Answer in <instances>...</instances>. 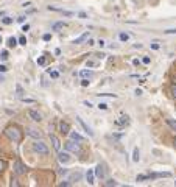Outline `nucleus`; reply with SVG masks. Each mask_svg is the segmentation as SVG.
Wrapping results in <instances>:
<instances>
[{
  "instance_id": "nucleus-30",
  "label": "nucleus",
  "mask_w": 176,
  "mask_h": 187,
  "mask_svg": "<svg viewBox=\"0 0 176 187\" xmlns=\"http://www.w3.org/2000/svg\"><path fill=\"white\" fill-rule=\"evenodd\" d=\"M89 83H90L89 79H87V78H84L83 81H81V86H83V87H87V86H89Z\"/></svg>"
},
{
  "instance_id": "nucleus-21",
  "label": "nucleus",
  "mask_w": 176,
  "mask_h": 187,
  "mask_svg": "<svg viewBox=\"0 0 176 187\" xmlns=\"http://www.w3.org/2000/svg\"><path fill=\"white\" fill-rule=\"evenodd\" d=\"M79 178H81V173H75V175H72V176H70V179H69V181H70V182H75V181H78Z\"/></svg>"
},
{
  "instance_id": "nucleus-37",
  "label": "nucleus",
  "mask_w": 176,
  "mask_h": 187,
  "mask_svg": "<svg viewBox=\"0 0 176 187\" xmlns=\"http://www.w3.org/2000/svg\"><path fill=\"white\" fill-rule=\"evenodd\" d=\"M28 30H30V25H28V23L22 26V31H28Z\"/></svg>"
},
{
  "instance_id": "nucleus-16",
  "label": "nucleus",
  "mask_w": 176,
  "mask_h": 187,
  "mask_svg": "<svg viewBox=\"0 0 176 187\" xmlns=\"http://www.w3.org/2000/svg\"><path fill=\"white\" fill-rule=\"evenodd\" d=\"M87 37H89V31H86L84 34H81L79 37H76L75 41H73V44H81V42H83V41H86Z\"/></svg>"
},
{
  "instance_id": "nucleus-2",
  "label": "nucleus",
  "mask_w": 176,
  "mask_h": 187,
  "mask_svg": "<svg viewBox=\"0 0 176 187\" xmlns=\"http://www.w3.org/2000/svg\"><path fill=\"white\" fill-rule=\"evenodd\" d=\"M33 151L37 153V154H42V156H47V154H48L47 145H45L44 142H39V140H36V142L33 143Z\"/></svg>"
},
{
  "instance_id": "nucleus-24",
  "label": "nucleus",
  "mask_w": 176,
  "mask_h": 187,
  "mask_svg": "<svg viewBox=\"0 0 176 187\" xmlns=\"http://www.w3.org/2000/svg\"><path fill=\"white\" fill-rule=\"evenodd\" d=\"M120 41H128V39H129V34H126V33H120Z\"/></svg>"
},
{
  "instance_id": "nucleus-27",
  "label": "nucleus",
  "mask_w": 176,
  "mask_h": 187,
  "mask_svg": "<svg viewBox=\"0 0 176 187\" xmlns=\"http://www.w3.org/2000/svg\"><path fill=\"white\" fill-rule=\"evenodd\" d=\"M79 75H81V76H84V78H87V76L90 78V76H92V72H87V70H83V72H81Z\"/></svg>"
},
{
  "instance_id": "nucleus-5",
  "label": "nucleus",
  "mask_w": 176,
  "mask_h": 187,
  "mask_svg": "<svg viewBox=\"0 0 176 187\" xmlns=\"http://www.w3.org/2000/svg\"><path fill=\"white\" fill-rule=\"evenodd\" d=\"M59 132L64 136L67 134H70V125L67 123V122H59Z\"/></svg>"
},
{
  "instance_id": "nucleus-41",
  "label": "nucleus",
  "mask_w": 176,
  "mask_h": 187,
  "mask_svg": "<svg viewBox=\"0 0 176 187\" xmlns=\"http://www.w3.org/2000/svg\"><path fill=\"white\" fill-rule=\"evenodd\" d=\"M59 173H61V175H65V173H67V168H59Z\"/></svg>"
},
{
  "instance_id": "nucleus-3",
  "label": "nucleus",
  "mask_w": 176,
  "mask_h": 187,
  "mask_svg": "<svg viewBox=\"0 0 176 187\" xmlns=\"http://www.w3.org/2000/svg\"><path fill=\"white\" fill-rule=\"evenodd\" d=\"M64 148L67 151H72V153H81V148H79V145L75 143V140H67L64 143Z\"/></svg>"
},
{
  "instance_id": "nucleus-19",
  "label": "nucleus",
  "mask_w": 176,
  "mask_h": 187,
  "mask_svg": "<svg viewBox=\"0 0 176 187\" xmlns=\"http://www.w3.org/2000/svg\"><path fill=\"white\" fill-rule=\"evenodd\" d=\"M165 123H167L173 131H176V120H173V118H167V120H165Z\"/></svg>"
},
{
  "instance_id": "nucleus-43",
  "label": "nucleus",
  "mask_w": 176,
  "mask_h": 187,
  "mask_svg": "<svg viewBox=\"0 0 176 187\" xmlns=\"http://www.w3.org/2000/svg\"><path fill=\"white\" fill-rule=\"evenodd\" d=\"M50 37H51L50 34H44V41H50Z\"/></svg>"
},
{
  "instance_id": "nucleus-17",
  "label": "nucleus",
  "mask_w": 176,
  "mask_h": 187,
  "mask_svg": "<svg viewBox=\"0 0 176 187\" xmlns=\"http://www.w3.org/2000/svg\"><path fill=\"white\" fill-rule=\"evenodd\" d=\"M139 159H140V151H139V148L136 146V148H134V151H132V161H134V162H139Z\"/></svg>"
},
{
  "instance_id": "nucleus-50",
  "label": "nucleus",
  "mask_w": 176,
  "mask_h": 187,
  "mask_svg": "<svg viewBox=\"0 0 176 187\" xmlns=\"http://www.w3.org/2000/svg\"><path fill=\"white\" fill-rule=\"evenodd\" d=\"M174 185H176V182H174Z\"/></svg>"
},
{
  "instance_id": "nucleus-13",
  "label": "nucleus",
  "mask_w": 176,
  "mask_h": 187,
  "mask_svg": "<svg viewBox=\"0 0 176 187\" xmlns=\"http://www.w3.org/2000/svg\"><path fill=\"white\" fill-rule=\"evenodd\" d=\"M26 134L31 136V137H36V139H40V137H42V134H40L39 131L33 129V128H28V129H26Z\"/></svg>"
},
{
  "instance_id": "nucleus-47",
  "label": "nucleus",
  "mask_w": 176,
  "mask_h": 187,
  "mask_svg": "<svg viewBox=\"0 0 176 187\" xmlns=\"http://www.w3.org/2000/svg\"><path fill=\"white\" fill-rule=\"evenodd\" d=\"M173 145H174V148H176V137H174V140H173Z\"/></svg>"
},
{
  "instance_id": "nucleus-18",
  "label": "nucleus",
  "mask_w": 176,
  "mask_h": 187,
  "mask_svg": "<svg viewBox=\"0 0 176 187\" xmlns=\"http://www.w3.org/2000/svg\"><path fill=\"white\" fill-rule=\"evenodd\" d=\"M93 176H95V171H92V170H89L86 173V179H87L89 184H93Z\"/></svg>"
},
{
  "instance_id": "nucleus-45",
  "label": "nucleus",
  "mask_w": 176,
  "mask_h": 187,
  "mask_svg": "<svg viewBox=\"0 0 176 187\" xmlns=\"http://www.w3.org/2000/svg\"><path fill=\"white\" fill-rule=\"evenodd\" d=\"M98 45H100V47H103V45H104V41H103V39H100V41H98Z\"/></svg>"
},
{
  "instance_id": "nucleus-36",
  "label": "nucleus",
  "mask_w": 176,
  "mask_h": 187,
  "mask_svg": "<svg viewBox=\"0 0 176 187\" xmlns=\"http://www.w3.org/2000/svg\"><path fill=\"white\" fill-rule=\"evenodd\" d=\"M22 101L23 103H34V100H31V98H22Z\"/></svg>"
},
{
  "instance_id": "nucleus-23",
  "label": "nucleus",
  "mask_w": 176,
  "mask_h": 187,
  "mask_svg": "<svg viewBox=\"0 0 176 187\" xmlns=\"http://www.w3.org/2000/svg\"><path fill=\"white\" fill-rule=\"evenodd\" d=\"M0 59H2V61L8 59V50H3L2 53H0Z\"/></svg>"
},
{
  "instance_id": "nucleus-33",
  "label": "nucleus",
  "mask_w": 176,
  "mask_h": 187,
  "mask_svg": "<svg viewBox=\"0 0 176 187\" xmlns=\"http://www.w3.org/2000/svg\"><path fill=\"white\" fill-rule=\"evenodd\" d=\"M86 65H87V67H95L97 64L93 62V61H87V62H86Z\"/></svg>"
},
{
  "instance_id": "nucleus-12",
  "label": "nucleus",
  "mask_w": 176,
  "mask_h": 187,
  "mask_svg": "<svg viewBox=\"0 0 176 187\" xmlns=\"http://www.w3.org/2000/svg\"><path fill=\"white\" fill-rule=\"evenodd\" d=\"M62 28H65V22H55L51 25V30L53 31H61Z\"/></svg>"
},
{
  "instance_id": "nucleus-26",
  "label": "nucleus",
  "mask_w": 176,
  "mask_h": 187,
  "mask_svg": "<svg viewBox=\"0 0 176 187\" xmlns=\"http://www.w3.org/2000/svg\"><path fill=\"white\" fill-rule=\"evenodd\" d=\"M2 23L3 25H11L12 23V19L11 17H5V19H2Z\"/></svg>"
},
{
  "instance_id": "nucleus-42",
  "label": "nucleus",
  "mask_w": 176,
  "mask_h": 187,
  "mask_svg": "<svg viewBox=\"0 0 176 187\" xmlns=\"http://www.w3.org/2000/svg\"><path fill=\"white\" fill-rule=\"evenodd\" d=\"M11 185H19V182H17V179H14V178H12V182H11Z\"/></svg>"
},
{
  "instance_id": "nucleus-28",
  "label": "nucleus",
  "mask_w": 176,
  "mask_h": 187,
  "mask_svg": "<svg viewBox=\"0 0 176 187\" xmlns=\"http://www.w3.org/2000/svg\"><path fill=\"white\" fill-rule=\"evenodd\" d=\"M19 44H20V45H26V37H25V36H20V37H19Z\"/></svg>"
},
{
  "instance_id": "nucleus-31",
  "label": "nucleus",
  "mask_w": 176,
  "mask_h": 187,
  "mask_svg": "<svg viewBox=\"0 0 176 187\" xmlns=\"http://www.w3.org/2000/svg\"><path fill=\"white\" fill-rule=\"evenodd\" d=\"M37 64H39V65H44V64H45V58H44V56L37 58Z\"/></svg>"
},
{
  "instance_id": "nucleus-35",
  "label": "nucleus",
  "mask_w": 176,
  "mask_h": 187,
  "mask_svg": "<svg viewBox=\"0 0 176 187\" xmlns=\"http://www.w3.org/2000/svg\"><path fill=\"white\" fill-rule=\"evenodd\" d=\"M50 76H51V78H58L59 73H58V72H50Z\"/></svg>"
},
{
  "instance_id": "nucleus-20",
  "label": "nucleus",
  "mask_w": 176,
  "mask_h": 187,
  "mask_svg": "<svg viewBox=\"0 0 176 187\" xmlns=\"http://www.w3.org/2000/svg\"><path fill=\"white\" fill-rule=\"evenodd\" d=\"M128 123H129V118L128 117H120L117 120V125H128Z\"/></svg>"
},
{
  "instance_id": "nucleus-14",
  "label": "nucleus",
  "mask_w": 176,
  "mask_h": 187,
  "mask_svg": "<svg viewBox=\"0 0 176 187\" xmlns=\"http://www.w3.org/2000/svg\"><path fill=\"white\" fill-rule=\"evenodd\" d=\"M70 139L72 140H76V142H83L84 140V137L81 136V134H78V132H72V131H70Z\"/></svg>"
},
{
  "instance_id": "nucleus-49",
  "label": "nucleus",
  "mask_w": 176,
  "mask_h": 187,
  "mask_svg": "<svg viewBox=\"0 0 176 187\" xmlns=\"http://www.w3.org/2000/svg\"><path fill=\"white\" fill-rule=\"evenodd\" d=\"M0 44H2V36H0Z\"/></svg>"
},
{
  "instance_id": "nucleus-29",
  "label": "nucleus",
  "mask_w": 176,
  "mask_h": 187,
  "mask_svg": "<svg viewBox=\"0 0 176 187\" xmlns=\"http://www.w3.org/2000/svg\"><path fill=\"white\" fill-rule=\"evenodd\" d=\"M104 185H117V182H115L114 179H107V181L104 182Z\"/></svg>"
},
{
  "instance_id": "nucleus-1",
  "label": "nucleus",
  "mask_w": 176,
  "mask_h": 187,
  "mask_svg": "<svg viewBox=\"0 0 176 187\" xmlns=\"http://www.w3.org/2000/svg\"><path fill=\"white\" fill-rule=\"evenodd\" d=\"M5 136L12 142H20L22 140V131L16 125H9V126L5 128Z\"/></svg>"
},
{
  "instance_id": "nucleus-39",
  "label": "nucleus",
  "mask_w": 176,
  "mask_h": 187,
  "mask_svg": "<svg viewBox=\"0 0 176 187\" xmlns=\"http://www.w3.org/2000/svg\"><path fill=\"white\" fill-rule=\"evenodd\" d=\"M142 61H143V64H150V58H148V56H145Z\"/></svg>"
},
{
  "instance_id": "nucleus-38",
  "label": "nucleus",
  "mask_w": 176,
  "mask_h": 187,
  "mask_svg": "<svg viewBox=\"0 0 176 187\" xmlns=\"http://www.w3.org/2000/svg\"><path fill=\"white\" fill-rule=\"evenodd\" d=\"M167 34H176V30H165Z\"/></svg>"
},
{
  "instance_id": "nucleus-6",
  "label": "nucleus",
  "mask_w": 176,
  "mask_h": 187,
  "mask_svg": "<svg viewBox=\"0 0 176 187\" xmlns=\"http://www.w3.org/2000/svg\"><path fill=\"white\" fill-rule=\"evenodd\" d=\"M58 159H59L61 164H67V162L70 161V156H69V153H67V151H59L58 153Z\"/></svg>"
},
{
  "instance_id": "nucleus-46",
  "label": "nucleus",
  "mask_w": 176,
  "mask_h": 187,
  "mask_svg": "<svg viewBox=\"0 0 176 187\" xmlns=\"http://www.w3.org/2000/svg\"><path fill=\"white\" fill-rule=\"evenodd\" d=\"M2 81H5V78H3L2 75H0V83H2Z\"/></svg>"
},
{
  "instance_id": "nucleus-40",
  "label": "nucleus",
  "mask_w": 176,
  "mask_h": 187,
  "mask_svg": "<svg viewBox=\"0 0 176 187\" xmlns=\"http://www.w3.org/2000/svg\"><path fill=\"white\" fill-rule=\"evenodd\" d=\"M17 92H19V95H20V97L23 95V90H22V87H20V86H17Z\"/></svg>"
},
{
  "instance_id": "nucleus-32",
  "label": "nucleus",
  "mask_w": 176,
  "mask_h": 187,
  "mask_svg": "<svg viewBox=\"0 0 176 187\" xmlns=\"http://www.w3.org/2000/svg\"><path fill=\"white\" fill-rule=\"evenodd\" d=\"M98 108H100V109H103V111H106V109H107V104H106V103H100V104H98Z\"/></svg>"
},
{
  "instance_id": "nucleus-11",
  "label": "nucleus",
  "mask_w": 176,
  "mask_h": 187,
  "mask_svg": "<svg viewBox=\"0 0 176 187\" xmlns=\"http://www.w3.org/2000/svg\"><path fill=\"white\" fill-rule=\"evenodd\" d=\"M76 120H78V122H79V125L83 126V129H84V131L87 132V134H89V136L92 137V136H93V132H92V129H90V128H89V126L86 125V122H84V120H83V118H79V117H76Z\"/></svg>"
},
{
  "instance_id": "nucleus-9",
  "label": "nucleus",
  "mask_w": 176,
  "mask_h": 187,
  "mask_svg": "<svg viewBox=\"0 0 176 187\" xmlns=\"http://www.w3.org/2000/svg\"><path fill=\"white\" fill-rule=\"evenodd\" d=\"M171 173L170 171H164V173H151L150 179H157V178H170Z\"/></svg>"
},
{
  "instance_id": "nucleus-25",
  "label": "nucleus",
  "mask_w": 176,
  "mask_h": 187,
  "mask_svg": "<svg viewBox=\"0 0 176 187\" xmlns=\"http://www.w3.org/2000/svg\"><path fill=\"white\" fill-rule=\"evenodd\" d=\"M5 168H6V162L0 159V173H3V171H5Z\"/></svg>"
},
{
  "instance_id": "nucleus-22",
  "label": "nucleus",
  "mask_w": 176,
  "mask_h": 187,
  "mask_svg": "<svg viewBox=\"0 0 176 187\" xmlns=\"http://www.w3.org/2000/svg\"><path fill=\"white\" fill-rule=\"evenodd\" d=\"M170 92H171V97H173V98H176V83H173V84H171Z\"/></svg>"
},
{
  "instance_id": "nucleus-34",
  "label": "nucleus",
  "mask_w": 176,
  "mask_h": 187,
  "mask_svg": "<svg viewBox=\"0 0 176 187\" xmlns=\"http://www.w3.org/2000/svg\"><path fill=\"white\" fill-rule=\"evenodd\" d=\"M6 70H8V67H6V65L0 64V73H2V72H6Z\"/></svg>"
},
{
  "instance_id": "nucleus-10",
  "label": "nucleus",
  "mask_w": 176,
  "mask_h": 187,
  "mask_svg": "<svg viewBox=\"0 0 176 187\" xmlns=\"http://www.w3.org/2000/svg\"><path fill=\"white\" fill-rule=\"evenodd\" d=\"M50 139H51V143H53V148H55L56 151H59V150H61V142H59V139H58L55 134H50Z\"/></svg>"
},
{
  "instance_id": "nucleus-15",
  "label": "nucleus",
  "mask_w": 176,
  "mask_h": 187,
  "mask_svg": "<svg viewBox=\"0 0 176 187\" xmlns=\"http://www.w3.org/2000/svg\"><path fill=\"white\" fill-rule=\"evenodd\" d=\"M6 45H8L9 48H14V47L17 45V39H16V37H12V36H11V37H8V41H6Z\"/></svg>"
},
{
  "instance_id": "nucleus-8",
  "label": "nucleus",
  "mask_w": 176,
  "mask_h": 187,
  "mask_svg": "<svg viewBox=\"0 0 176 187\" xmlns=\"http://www.w3.org/2000/svg\"><path fill=\"white\" fill-rule=\"evenodd\" d=\"M93 171H95V176H97V178H100V179H103V178H104V165L98 164Z\"/></svg>"
},
{
  "instance_id": "nucleus-4",
  "label": "nucleus",
  "mask_w": 176,
  "mask_h": 187,
  "mask_svg": "<svg viewBox=\"0 0 176 187\" xmlns=\"http://www.w3.org/2000/svg\"><path fill=\"white\" fill-rule=\"evenodd\" d=\"M14 173L16 175H23V173H26V165H23L19 159L14 161Z\"/></svg>"
},
{
  "instance_id": "nucleus-44",
  "label": "nucleus",
  "mask_w": 176,
  "mask_h": 187,
  "mask_svg": "<svg viewBox=\"0 0 176 187\" xmlns=\"http://www.w3.org/2000/svg\"><path fill=\"white\" fill-rule=\"evenodd\" d=\"M23 20H25V16H20V17H19V19H17V22H20V23H22V22H23Z\"/></svg>"
},
{
  "instance_id": "nucleus-48",
  "label": "nucleus",
  "mask_w": 176,
  "mask_h": 187,
  "mask_svg": "<svg viewBox=\"0 0 176 187\" xmlns=\"http://www.w3.org/2000/svg\"><path fill=\"white\" fill-rule=\"evenodd\" d=\"M3 14H5V12H3V11H0V16H3Z\"/></svg>"
},
{
  "instance_id": "nucleus-7",
  "label": "nucleus",
  "mask_w": 176,
  "mask_h": 187,
  "mask_svg": "<svg viewBox=\"0 0 176 187\" xmlns=\"http://www.w3.org/2000/svg\"><path fill=\"white\" fill-rule=\"evenodd\" d=\"M28 115H30V118L34 120V122H40V120H42V115L34 109H28Z\"/></svg>"
}]
</instances>
